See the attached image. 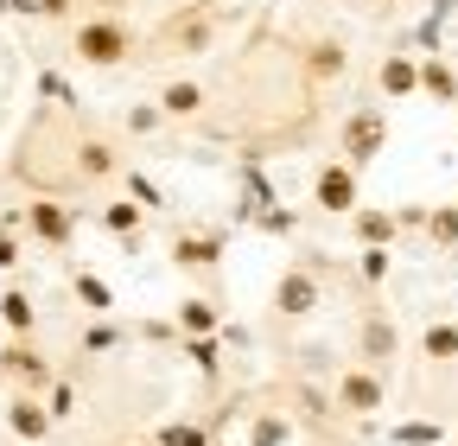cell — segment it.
Here are the masks:
<instances>
[{"label": "cell", "mask_w": 458, "mask_h": 446, "mask_svg": "<svg viewBox=\"0 0 458 446\" xmlns=\"http://www.w3.org/2000/svg\"><path fill=\"white\" fill-rule=\"evenodd\" d=\"M77 51H83L89 64H114V58L128 51V39H122V26L96 20V26H83V32H77Z\"/></svg>", "instance_id": "1"}, {"label": "cell", "mask_w": 458, "mask_h": 446, "mask_svg": "<svg viewBox=\"0 0 458 446\" xmlns=\"http://www.w3.org/2000/svg\"><path fill=\"white\" fill-rule=\"evenodd\" d=\"M7 427H13L20 440H45V433H51V408L32 402V396H13V402H7Z\"/></svg>", "instance_id": "2"}, {"label": "cell", "mask_w": 458, "mask_h": 446, "mask_svg": "<svg viewBox=\"0 0 458 446\" xmlns=\"http://www.w3.org/2000/svg\"><path fill=\"white\" fill-rule=\"evenodd\" d=\"M274 300H280V313H286V319H300V313H312V306H318V287H312V274H286Z\"/></svg>", "instance_id": "3"}, {"label": "cell", "mask_w": 458, "mask_h": 446, "mask_svg": "<svg viewBox=\"0 0 458 446\" xmlns=\"http://www.w3.org/2000/svg\"><path fill=\"white\" fill-rule=\"evenodd\" d=\"M337 402H344V408H357V415H369V408H382V382H376V376H344Z\"/></svg>", "instance_id": "4"}, {"label": "cell", "mask_w": 458, "mask_h": 446, "mask_svg": "<svg viewBox=\"0 0 458 446\" xmlns=\"http://www.w3.org/2000/svg\"><path fill=\"white\" fill-rule=\"evenodd\" d=\"M344 147H351V159H369L382 147V116H357L351 134H344Z\"/></svg>", "instance_id": "5"}, {"label": "cell", "mask_w": 458, "mask_h": 446, "mask_svg": "<svg viewBox=\"0 0 458 446\" xmlns=\"http://www.w3.org/2000/svg\"><path fill=\"white\" fill-rule=\"evenodd\" d=\"M204 39H210V13H191V20H179V26L165 32V45H172V51H198Z\"/></svg>", "instance_id": "6"}, {"label": "cell", "mask_w": 458, "mask_h": 446, "mask_svg": "<svg viewBox=\"0 0 458 446\" xmlns=\"http://www.w3.org/2000/svg\"><path fill=\"white\" fill-rule=\"evenodd\" d=\"M32 230H38L45 243H64V236H71V217L57 210V204H32Z\"/></svg>", "instance_id": "7"}, {"label": "cell", "mask_w": 458, "mask_h": 446, "mask_svg": "<svg viewBox=\"0 0 458 446\" xmlns=\"http://www.w3.org/2000/svg\"><path fill=\"white\" fill-rule=\"evenodd\" d=\"M318 198H325V210H344V204H351V173H337V166H331V173L318 179Z\"/></svg>", "instance_id": "8"}, {"label": "cell", "mask_w": 458, "mask_h": 446, "mask_svg": "<svg viewBox=\"0 0 458 446\" xmlns=\"http://www.w3.org/2000/svg\"><path fill=\"white\" fill-rule=\"evenodd\" d=\"M7 370H13V376H26V382H38V376H45L38 351H26V345H13V351H7Z\"/></svg>", "instance_id": "9"}, {"label": "cell", "mask_w": 458, "mask_h": 446, "mask_svg": "<svg viewBox=\"0 0 458 446\" xmlns=\"http://www.w3.org/2000/svg\"><path fill=\"white\" fill-rule=\"evenodd\" d=\"M0 319H7L13 331H26V325H32V300H26V294H7V300H0Z\"/></svg>", "instance_id": "10"}, {"label": "cell", "mask_w": 458, "mask_h": 446, "mask_svg": "<svg viewBox=\"0 0 458 446\" xmlns=\"http://www.w3.org/2000/svg\"><path fill=\"white\" fill-rule=\"evenodd\" d=\"M179 262H185V268H204V262H216V236H210V243L185 236V243H179Z\"/></svg>", "instance_id": "11"}, {"label": "cell", "mask_w": 458, "mask_h": 446, "mask_svg": "<svg viewBox=\"0 0 458 446\" xmlns=\"http://www.w3.org/2000/svg\"><path fill=\"white\" fill-rule=\"evenodd\" d=\"M198 102H204V96H198L191 83H172V90H165V108H172V116H191Z\"/></svg>", "instance_id": "12"}, {"label": "cell", "mask_w": 458, "mask_h": 446, "mask_svg": "<svg viewBox=\"0 0 458 446\" xmlns=\"http://www.w3.org/2000/svg\"><path fill=\"white\" fill-rule=\"evenodd\" d=\"M382 83H388V96H401V90H414V64H408V58H394V64L382 71Z\"/></svg>", "instance_id": "13"}, {"label": "cell", "mask_w": 458, "mask_h": 446, "mask_svg": "<svg viewBox=\"0 0 458 446\" xmlns=\"http://www.w3.org/2000/svg\"><path fill=\"white\" fill-rule=\"evenodd\" d=\"M363 345H369V357H388V351H394V331H388L382 319H369V331H363Z\"/></svg>", "instance_id": "14"}, {"label": "cell", "mask_w": 458, "mask_h": 446, "mask_svg": "<svg viewBox=\"0 0 458 446\" xmlns=\"http://www.w3.org/2000/svg\"><path fill=\"white\" fill-rule=\"evenodd\" d=\"M427 351H433V357H458V331H452V325L427 331Z\"/></svg>", "instance_id": "15"}, {"label": "cell", "mask_w": 458, "mask_h": 446, "mask_svg": "<svg viewBox=\"0 0 458 446\" xmlns=\"http://www.w3.org/2000/svg\"><path fill=\"white\" fill-rule=\"evenodd\" d=\"M185 325H191V331L216 325V306H204V300H185Z\"/></svg>", "instance_id": "16"}, {"label": "cell", "mask_w": 458, "mask_h": 446, "mask_svg": "<svg viewBox=\"0 0 458 446\" xmlns=\"http://www.w3.org/2000/svg\"><path fill=\"white\" fill-rule=\"evenodd\" d=\"M280 433H286V427H280L274 415H267V421H255V446H280Z\"/></svg>", "instance_id": "17"}, {"label": "cell", "mask_w": 458, "mask_h": 446, "mask_svg": "<svg viewBox=\"0 0 458 446\" xmlns=\"http://www.w3.org/2000/svg\"><path fill=\"white\" fill-rule=\"evenodd\" d=\"M77 294H83L89 306H108V287H102V281H89V274H83V281H77Z\"/></svg>", "instance_id": "18"}, {"label": "cell", "mask_w": 458, "mask_h": 446, "mask_svg": "<svg viewBox=\"0 0 458 446\" xmlns=\"http://www.w3.org/2000/svg\"><path fill=\"white\" fill-rule=\"evenodd\" d=\"M83 173H108V147H83Z\"/></svg>", "instance_id": "19"}, {"label": "cell", "mask_w": 458, "mask_h": 446, "mask_svg": "<svg viewBox=\"0 0 458 446\" xmlns=\"http://www.w3.org/2000/svg\"><path fill=\"white\" fill-rule=\"evenodd\" d=\"M357 230H363L369 243H382V236H388V217H363V223H357Z\"/></svg>", "instance_id": "20"}, {"label": "cell", "mask_w": 458, "mask_h": 446, "mask_svg": "<svg viewBox=\"0 0 458 446\" xmlns=\"http://www.w3.org/2000/svg\"><path fill=\"white\" fill-rule=\"evenodd\" d=\"M401 440H408V446H427V440H439V427H401Z\"/></svg>", "instance_id": "21"}, {"label": "cell", "mask_w": 458, "mask_h": 446, "mask_svg": "<svg viewBox=\"0 0 458 446\" xmlns=\"http://www.w3.org/2000/svg\"><path fill=\"white\" fill-rule=\"evenodd\" d=\"M439 236H458V210H439V223H433Z\"/></svg>", "instance_id": "22"}, {"label": "cell", "mask_w": 458, "mask_h": 446, "mask_svg": "<svg viewBox=\"0 0 458 446\" xmlns=\"http://www.w3.org/2000/svg\"><path fill=\"white\" fill-rule=\"evenodd\" d=\"M38 13H71V0H32Z\"/></svg>", "instance_id": "23"}, {"label": "cell", "mask_w": 458, "mask_h": 446, "mask_svg": "<svg viewBox=\"0 0 458 446\" xmlns=\"http://www.w3.org/2000/svg\"><path fill=\"white\" fill-rule=\"evenodd\" d=\"M7 262H13V243H7V236H0V268H7Z\"/></svg>", "instance_id": "24"}]
</instances>
